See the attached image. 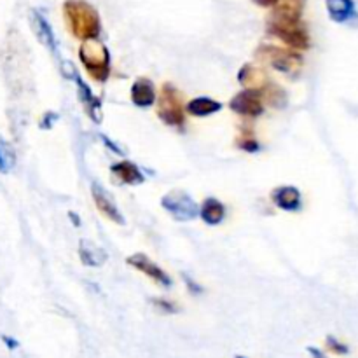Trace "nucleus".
<instances>
[{"label": "nucleus", "instance_id": "obj_25", "mask_svg": "<svg viewBox=\"0 0 358 358\" xmlns=\"http://www.w3.org/2000/svg\"><path fill=\"white\" fill-rule=\"evenodd\" d=\"M238 147H240V149H243L245 152H257V150L261 149V145H259L257 140H255L254 136H248V135H245L243 138L238 142Z\"/></svg>", "mask_w": 358, "mask_h": 358}, {"label": "nucleus", "instance_id": "obj_4", "mask_svg": "<svg viewBox=\"0 0 358 358\" xmlns=\"http://www.w3.org/2000/svg\"><path fill=\"white\" fill-rule=\"evenodd\" d=\"M157 115L161 121L168 126H184V105H182V93L173 86L166 83L161 87L159 101H157Z\"/></svg>", "mask_w": 358, "mask_h": 358}, {"label": "nucleus", "instance_id": "obj_23", "mask_svg": "<svg viewBox=\"0 0 358 358\" xmlns=\"http://www.w3.org/2000/svg\"><path fill=\"white\" fill-rule=\"evenodd\" d=\"M150 304H152L157 311H161V313L164 315L180 313V308H178L175 303H171V301L164 299V297H154V299H150Z\"/></svg>", "mask_w": 358, "mask_h": 358}, {"label": "nucleus", "instance_id": "obj_29", "mask_svg": "<svg viewBox=\"0 0 358 358\" xmlns=\"http://www.w3.org/2000/svg\"><path fill=\"white\" fill-rule=\"evenodd\" d=\"M259 7H275L280 0H252Z\"/></svg>", "mask_w": 358, "mask_h": 358}, {"label": "nucleus", "instance_id": "obj_27", "mask_svg": "<svg viewBox=\"0 0 358 358\" xmlns=\"http://www.w3.org/2000/svg\"><path fill=\"white\" fill-rule=\"evenodd\" d=\"M0 339H2V343L7 346V350H9V352H14V350L20 348V341L14 338H10V336H2Z\"/></svg>", "mask_w": 358, "mask_h": 358}, {"label": "nucleus", "instance_id": "obj_18", "mask_svg": "<svg viewBox=\"0 0 358 358\" xmlns=\"http://www.w3.org/2000/svg\"><path fill=\"white\" fill-rule=\"evenodd\" d=\"M79 257L83 264L90 266V268H100L107 262V252L91 240H80L79 241Z\"/></svg>", "mask_w": 358, "mask_h": 358}, {"label": "nucleus", "instance_id": "obj_3", "mask_svg": "<svg viewBox=\"0 0 358 358\" xmlns=\"http://www.w3.org/2000/svg\"><path fill=\"white\" fill-rule=\"evenodd\" d=\"M257 56L264 63L271 65L273 69L278 70V72L285 73L289 77H297L303 70L304 58L299 52L292 51V49H283L278 45L266 44L262 45L257 51Z\"/></svg>", "mask_w": 358, "mask_h": 358}, {"label": "nucleus", "instance_id": "obj_21", "mask_svg": "<svg viewBox=\"0 0 358 358\" xmlns=\"http://www.w3.org/2000/svg\"><path fill=\"white\" fill-rule=\"evenodd\" d=\"M262 98H264L271 107L282 108L287 105V93L275 83H269V86L262 91Z\"/></svg>", "mask_w": 358, "mask_h": 358}, {"label": "nucleus", "instance_id": "obj_12", "mask_svg": "<svg viewBox=\"0 0 358 358\" xmlns=\"http://www.w3.org/2000/svg\"><path fill=\"white\" fill-rule=\"evenodd\" d=\"M157 94L154 83L147 77H138L131 86V101L138 108H149L156 103Z\"/></svg>", "mask_w": 358, "mask_h": 358}, {"label": "nucleus", "instance_id": "obj_22", "mask_svg": "<svg viewBox=\"0 0 358 358\" xmlns=\"http://www.w3.org/2000/svg\"><path fill=\"white\" fill-rule=\"evenodd\" d=\"M14 150L6 140L0 138V173H7L14 166Z\"/></svg>", "mask_w": 358, "mask_h": 358}, {"label": "nucleus", "instance_id": "obj_32", "mask_svg": "<svg viewBox=\"0 0 358 358\" xmlns=\"http://www.w3.org/2000/svg\"><path fill=\"white\" fill-rule=\"evenodd\" d=\"M69 215H70V217H72V219H73V224H76V226H80V222H79V217H77V215H76V213H73V212H70V213H69Z\"/></svg>", "mask_w": 358, "mask_h": 358}, {"label": "nucleus", "instance_id": "obj_19", "mask_svg": "<svg viewBox=\"0 0 358 358\" xmlns=\"http://www.w3.org/2000/svg\"><path fill=\"white\" fill-rule=\"evenodd\" d=\"M199 217L208 226H219L226 217V206L217 198H206L199 206Z\"/></svg>", "mask_w": 358, "mask_h": 358}, {"label": "nucleus", "instance_id": "obj_26", "mask_svg": "<svg viewBox=\"0 0 358 358\" xmlns=\"http://www.w3.org/2000/svg\"><path fill=\"white\" fill-rule=\"evenodd\" d=\"M182 276H184V282H185V285H187L189 292L194 294V296H201V294L205 292V289H203V287L199 285V283L192 282L191 276H189V275H182Z\"/></svg>", "mask_w": 358, "mask_h": 358}, {"label": "nucleus", "instance_id": "obj_33", "mask_svg": "<svg viewBox=\"0 0 358 358\" xmlns=\"http://www.w3.org/2000/svg\"><path fill=\"white\" fill-rule=\"evenodd\" d=\"M234 358H248V357H245V355H234Z\"/></svg>", "mask_w": 358, "mask_h": 358}, {"label": "nucleus", "instance_id": "obj_13", "mask_svg": "<svg viewBox=\"0 0 358 358\" xmlns=\"http://www.w3.org/2000/svg\"><path fill=\"white\" fill-rule=\"evenodd\" d=\"M238 80L243 86V90H255V91H264L269 86L271 79L264 73V70L259 69L254 65H243L241 70L238 72Z\"/></svg>", "mask_w": 358, "mask_h": 358}, {"label": "nucleus", "instance_id": "obj_5", "mask_svg": "<svg viewBox=\"0 0 358 358\" xmlns=\"http://www.w3.org/2000/svg\"><path fill=\"white\" fill-rule=\"evenodd\" d=\"M161 206L178 222H189L199 215V206L184 191H171L161 198Z\"/></svg>", "mask_w": 358, "mask_h": 358}, {"label": "nucleus", "instance_id": "obj_24", "mask_svg": "<svg viewBox=\"0 0 358 358\" xmlns=\"http://www.w3.org/2000/svg\"><path fill=\"white\" fill-rule=\"evenodd\" d=\"M325 346H327L329 352L336 353V355L339 357L350 355V346L346 345V343L339 341L336 336H327V338H325Z\"/></svg>", "mask_w": 358, "mask_h": 358}, {"label": "nucleus", "instance_id": "obj_2", "mask_svg": "<svg viewBox=\"0 0 358 358\" xmlns=\"http://www.w3.org/2000/svg\"><path fill=\"white\" fill-rule=\"evenodd\" d=\"M79 59L86 72L98 83H105L110 76V52L100 38L84 41L79 48Z\"/></svg>", "mask_w": 358, "mask_h": 358}, {"label": "nucleus", "instance_id": "obj_14", "mask_svg": "<svg viewBox=\"0 0 358 358\" xmlns=\"http://www.w3.org/2000/svg\"><path fill=\"white\" fill-rule=\"evenodd\" d=\"M30 21H31V28H34L35 35H37L38 42L44 44L52 55H56V37H55V31H52L51 24L49 21L45 20L44 14L38 13V10H31L30 13Z\"/></svg>", "mask_w": 358, "mask_h": 358}, {"label": "nucleus", "instance_id": "obj_9", "mask_svg": "<svg viewBox=\"0 0 358 358\" xmlns=\"http://www.w3.org/2000/svg\"><path fill=\"white\" fill-rule=\"evenodd\" d=\"M91 196H93V201H94V205H96V208L100 210V212L103 213L108 220L119 224V226H122V224H124V217H122L117 203H115L114 199L107 194V191H105L100 184H96V182H93V184H91Z\"/></svg>", "mask_w": 358, "mask_h": 358}, {"label": "nucleus", "instance_id": "obj_17", "mask_svg": "<svg viewBox=\"0 0 358 358\" xmlns=\"http://www.w3.org/2000/svg\"><path fill=\"white\" fill-rule=\"evenodd\" d=\"M110 173L114 175L115 178L122 182V184L128 185H140L143 184L145 177L140 171V168L136 166L131 161H121V163H115L110 166Z\"/></svg>", "mask_w": 358, "mask_h": 358}, {"label": "nucleus", "instance_id": "obj_10", "mask_svg": "<svg viewBox=\"0 0 358 358\" xmlns=\"http://www.w3.org/2000/svg\"><path fill=\"white\" fill-rule=\"evenodd\" d=\"M271 199L283 212H299L303 206V194L294 185H282L271 192Z\"/></svg>", "mask_w": 358, "mask_h": 358}, {"label": "nucleus", "instance_id": "obj_7", "mask_svg": "<svg viewBox=\"0 0 358 358\" xmlns=\"http://www.w3.org/2000/svg\"><path fill=\"white\" fill-rule=\"evenodd\" d=\"M229 108L243 117H259L264 112V98L261 91L243 90L231 98Z\"/></svg>", "mask_w": 358, "mask_h": 358}, {"label": "nucleus", "instance_id": "obj_15", "mask_svg": "<svg viewBox=\"0 0 358 358\" xmlns=\"http://www.w3.org/2000/svg\"><path fill=\"white\" fill-rule=\"evenodd\" d=\"M73 80H76L77 91H79V100L83 101L84 107H86L87 115H90V117L93 119L94 122H100L101 121V103H100V100L94 96L93 91H91V87L87 86V84L84 83L83 79H80L79 73L73 77Z\"/></svg>", "mask_w": 358, "mask_h": 358}, {"label": "nucleus", "instance_id": "obj_16", "mask_svg": "<svg viewBox=\"0 0 358 358\" xmlns=\"http://www.w3.org/2000/svg\"><path fill=\"white\" fill-rule=\"evenodd\" d=\"M329 17L343 24L357 17V6L353 0H325Z\"/></svg>", "mask_w": 358, "mask_h": 358}, {"label": "nucleus", "instance_id": "obj_31", "mask_svg": "<svg viewBox=\"0 0 358 358\" xmlns=\"http://www.w3.org/2000/svg\"><path fill=\"white\" fill-rule=\"evenodd\" d=\"M101 138H103V142H105V143H107V147H112V149H114V152H115V154H122V150H121V149H119V147H117V145H115V143H114V142H108V140H107V138H105V136H103V135H101Z\"/></svg>", "mask_w": 358, "mask_h": 358}, {"label": "nucleus", "instance_id": "obj_11", "mask_svg": "<svg viewBox=\"0 0 358 358\" xmlns=\"http://www.w3.org/2000/svg\"><path fill=\"white\" fill-rule=\"evenodd\" d=\"M304 9V0H280L273 9L269 21L278 23H301Z\"/></svg>", "mask_w": 358, "mask_h": 358}, {"label": "nucleus", "instance_id": "obj_30", "mask_svg": "<svg viewBox=\"0 0 358 358\" xmlns=\"http://www.w3.org/2000/svg\"><path fill=\"white\" fill-rule=\"evenodd\" d=\"M56 117H58V115H56V114H52V112H49V114H45V117L44 119H42V122H41V128H51V122H49V121H51V119H56Z\"/></svg>", "mask_w": 358, "mask_h": 358}, {"label": "nucleus", "instance_id": "obj_8", "mask_svg": "<svg viewBox=\"0 0 358 358\" xmlns=\"http://www.w3.org/2000/svg\"><path fill=\"white\" fill-rule=\"evenodd\" d=\"M128 266L135 268L136 271L143 273L147 278H150L152 282H156L159 287H164V289H170L173 285L170 275H168L164 269H161L152 259L147 257L145 254H131L128 259H126Z\"/></svg>", "mask_w": 358, "mask_h": 358}, {"label": "nucleus", "instance_id": "obj_1", "mask_svg": "<svg viewBox=\"0 0 358 358\" xmlns=\"http://www.w3.org/2000/svg\"><path fill=\"white\" fill-rule=\"evenodd\" d=\"M63 16L72 35L80 42L100 38L101 20L98 10L86 0H66L63 3Z\"/></svg>", "mask_w": 358, "mask_h": 358}, {"label": "nucleus", "instance_id": "obj_28", "mask_svg": "<svg viewBox=\"0 0 358 358\" xmlns=\"http://www.w3.org/2000/svg\"><path fill=\"white\" fill-rule=\"evenodd\" d=\"M308 353H310L311 358H329L320 348H317V346H308Z\"/></svg>", "mask_w": 358, "mask_h": 358}, {"label": "nucleus", "instance_id": "obj_6", "mask_svg": "<svg viewBox=\"0 0 358 358\" xmlns=\"http://www.w3.org/2000/svg\"><path fill=\"white\" fill-rule=\"evenodd\" d=\"M268 31L280 41L285 42L296 51H304L310 48V35L303 27V23H278V21H268Z\"/></svg>", "mask_w": 358, "mask_h": 358}, {"label": "nucleus", "instance_id": "obj_20", "mask_svg": "<svg viewBox=\"0 0 358 358\" xmlns=\"http://www.w3.org/2000/svg\"><path fill=\"white\" fill-rule=\"evenodd\" d=\"M222 108V103L213 98L208 96H198L191 100L185 107V110L192 115V117H208V115L217 114Z\"/></svg>", "mask_w": 358, "mask_h": 358}]
</instances>
